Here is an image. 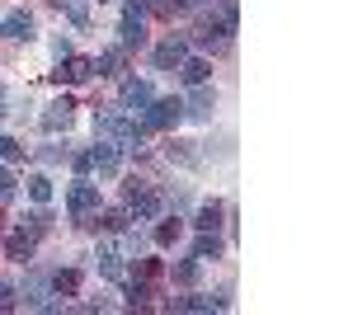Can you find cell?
<instances>
[{"instance_id": "1", "label": "cell", "mask_w": 353, "mask_h": 315, "mask_svg": "<svg viewBox=\"0 0 353 315\" xmlns=\"http://www.w3.org/2000/svg\"><path fill=\"white\" fill-rule=\"evenodd\" d=\"M123 198H128V207L137 212V221H151V216H161V207H165L161 193H156L151 184H137V179L123 188Z\"/></svg>"}, {"instance_id": "2", "label": "cell", "mask_w": 353, "mask_h": 315, "mask_svg": "<svg viewBox=\"0 0 353 315\" xmlns=\"http://www.w3.org/2000/svg\"><path fill=\"white\" fill-rule=\"evenodd\" d=\"M66 207H71V216H76L81 226H90V216L99 212V184H90V179L71 184V193H66Z\"/></svg>"}, {"instance_id": "3", "label": "cell", "mask_w": 353, "mask_h": 315, "mask_svg": "<svg viewBox=\"0 0 353 315\" xmlns=\"http://www.w3.org/2000/svg\"><path fill=\"white\" fill-rule=\"evenodd\" d=\"M146 118V128H156V132H170L179 118H184V99H151V108L141 113Z\"/></svg>"}, {"instance_id": "4", "label": "cell", "mask_w": 353, "mask_h": 315, "mask_svg": "<svg viewBox=\"0 0 353 315\" xmlns=\"http://www.w3.org/2000/svg\"><path fill=\"white\" fill-rule=\"evenodd\" d=\"M151 99H156V94H151V85H146V80H123V113H128V118H137V113H146V108H151Z\"/></svg>"}, {"instance_id": "5", "label": "cell", "mask_w": 353, "mask_h": 315, "mask_svg": "<svg viewBox=\"0 0 353 315\" xmlns=\"http://www.w3.org/2000/svg\"><path fill=\"white\" fill-rule=\"evenodd\" d=\"M90 170H99V179H113L123 170V156H118V146H113L109 136H99V146L90 151Z\"/></svg>"}, {"instance_id": "6", "label": "cell", "mask_w": 353, "mask_h": 315, "mask_svg": "<svg viewBox=\"0 0 353 315\" xmlns=\"http://www.w3.org/2000/svg\"><path fill=\"white\" fill-rule=\"evenodd\" d=\"M118 33H123V48H141V43H146V19H141V5H137V0H128Z\"/></svg>"}, {"instance_id": "7", "label": "cell", "mask_w": 353, "mask_h": 315, "mask_svg": "<svg viewBox=\"0 0 353 315\" xmlns=\"http://www.w3.org/2000/svg\"><path fill=\"white\" fill-rule=\"evenodd\" d=\"M90 76H94V61H90V57H66L52 71L57 85H81V80H90Z\"/></svg>"}, {"instance_id": "8", "label": "cell", "mask_w": 353, "mask_h": 315, "mask_svg": "<svg viewBox=\"0 0 353 315\" xmlns=\"http://www.w3.org/2000/svg\"><path fill=\"white\" fill-rule=\"evenodd\" d=\"M38 123H43V132H66L71 123H76V104H71V99H57V104L43 108Z\"/></svg>"}, {"instance_id": "9", "label": "cell", "mask_w": 353, "mask_h": 315, "mask_svg": "<svg viewBox=\"0 0 353 315\" xmlns=\"http://www.w3.org/2000/svg\"><path fill=\"white\" fill-rule=\"evenodd\" d=\"M212 104H217V94H212L208 85H193V94L184 99V118H198V123H208V118H212Z\"/></svg>"}, {"instance_id": "10", "label": "cell", "mask_w": 353, "mask_h": 315, "mask_svg": "<svg viewBox=\"0 0 353 315\" xmlns=\"http://www.w3.org/2000/svg\"><path fill=\"white\" fill-rule=\"evenodd\" d=\"M0 33L14 38V43H28V38H33V14H28V10H10V14L0 19Z\"/></svg>"}, {"instance_id": "11", "label": "cell", "mask_w": 353, "mask_h": 315, "mask_svg": "<svg viewBox=\"0 0 353 315\" xmlns=\"http://www.w3.org/2000/svg\"><path fill=\"white\" fill-rule=\"evenodd\" d=\"M184 57H189V43H184V38H170V43L156 48V71H174Z\"/></svg>"}, {"instance_id": "12", "label": "cell", "mask_w": 353, "mask_h": 315, "mask_svg": "<svg viewBox=\"0 0 353 315\" xmlns=\"http://www.w3.org/2000/svg\"><path fill=\"white\" fill-rule=\"evenodd\" d=\"M226 33H231L226 19H198V33H193V38H198L203 48H221V43H226Z\"/></svg>"}, {"instance_id": "13", "label": "cell", "mask_w": 353, "mask_h": 315, "mask_svg": "<svg viewBox=\"0 0 353 315\" xmlns=\"http://www.w3.org/2000/svg\"><path fill=\"white\" fill-rule=\"evenodd\" d=\"M94 71L109 80H123V71H128V48H109V52L94 61Z\"/></svg>"}, {"instance_id": "14", "label": "cell", "mask_w": 353, "mask_h": 315, "mask_svg": "<svg viewBox=\"0 0 353 315\" xmlns=\"http://www.w3.org/2000/svg\"><path fill=\"white\" fill-rule=\"evenodd\" d=\"M94 263H99V273H104V278H123V250H118V245H99Z\"/></svg>"}, {"instance_id": "15", "label": "cell", "mask_w": 353, "mask_h": 315, "mask_svg": "<svg viewBox=\"0 0 353 315\" xmlns=\"http://www.w3.org/2000/svg\"><path fill=\"white\" fill-rule=\"evenodd\" d=\"M48 287H52V296H76V292H81V273H76V268H57Z\"/></svg>"}, {"instance_id": "16", "label": "cell", "mask_w": 353, "mask_h": 315, "mask_svg": "<svg viewBox=\"0 0 353 315\" xmlns=\"http://www.w3.org/2000/svg\"><path fill=\"white\" fill-rule=\"evenodd\" d=\"M24 306H38V311H52L57 301L48 296V283L43 278H28V287H24Z\"/></svg>"}, {"instance_id": "17", "label": "cell", "mask_w": 353, "mask_h": 315, "mask_svg": "<svg viewBox=\"0 0 353 315\" xmlns=\"http://www.w3.org/2000/svg\"><path fill=\"white\" fill-rule=\"evenodd\" d=\"M179 71H184V80H189V85H208L212 61H203V57H184V61H179Z\"/></svg>"}, {"instance_id": "18", "label": "cell", "mask_w": 353, "mask_h": 315, "mask_svg": "<svg viewBox=\"0 0 353 315\" xmlns=\"http://www.w3.org/2000/svg\"><path fill=\"white\" fill-rule=\"evenodd\" d=\"M5 254L14 263H24L28 254H33V236H24V231H14V236H5Z\"/></svg>"}, {"instance_id": "19", "label": "cell", "mask_w": 353, "mask_h": 315, "mask_svg": "<svg viewBox=\"0 0 353 315\" xmlns=\"http://www.w3.org/2000/svg\"><path fill=\"white\" fill-rule=\"evenodd\" d=\"M193 226H198V231H217V226H221V203H217V198L198 207V216H193Z\"/></svg>"}, {"instance_id": "20", "label": "cell", "mask_w": 353, "mask_h": 315, "mask_svg": "<svg viewBox=\"0 0 353 315\" xmlns=\"http://www.w3.org/2000/svg\"><path fill=\"white\" fill-rule=\"evenodd\" d=\"M24 226H28V236H48V231H52V212L38 203V212H28V216H24Z\"/></svg>"}, {"instance_id": "21", "label": "cell", "mask_w": 353, "mask_h": 315, "mask_svg": "<svg viewBox=\"0 0 353 315\" xmlns=\"http://www.w3.org/2000/svg\"><path fill=\"white\" fill-rule=\"evenodd\" d=\"M217 254H221L217 231H203V236H198V245H193V259H217Z\"/></svg>"}, {"instance_id": "22", "label": "cell", "mask_w": 353, "mask_h": 315, "mask_svg": "<svg viewBox=\"0 0 353 315\" xmlns=\"http://www.w3.org/2000/svg\"><path fill=\"white\" fill-rule=\"evenodd\" d=\"M174 283H179V287H193V283H198V259H179L174 263Z\"/></svg>"}, {"instance_id": "23", "label": "cell", "mask_w": 353, "mask_h": 315, "mask_svg": "<svg viewBox=\"0 0 353 315\" xmlns=\"http://www.w3.org/2000/svg\"><path fill=\"white\" fill-rule=\"evenodd\" d=\"M170 160H179V165H198V151H193V141H170Z\"/></svg>"}, {"instance_id": "24", "label": "cell", "mask_w": 353, "mask_h": 315, "mask_svg": "<svg viewBox=\"0 0 353 315\" xmlns=\"http://www.w3.org/2000/svg\"><path fill=\"white\" fill-rule=\"evenodd\" d=\"M28 198H33V203H48V198H52V179H48V174H33V179H28Z\"/></svg>"}, {"instance_id": "25", "label": "cell", "mask_w": 353, "mask_h": 315, "mask_svg": "<svg viewBox=\"0 0 353 315\" xmlns=\"http://www.w3.org/2000/svg\"><path fill=\"white\" fill-rule=\"evenodd\" d=\"M0 160H5V165L24 160V141H19V136H0Z\"/></svg>"}, {"instance_id": "26", "label": "cell", "mask_w": 353, "mask_h": 315, "mask_svg": "<svg viewBox=\"0 0 353 315\" xmlns=\"http://www.w3.org/2000/svg\"><path fill=\"white\" fill-rule=\"evenodd\" d=\"M90 226H104V231H123V226H128V212H123V207L99 212V221H90Z\"/></svg>"}, {"instance_id": "27", "label": "cell", "mask_w": 353, "mask_h": 315, "mask_svg": "<svg viewBox=\"0 0 353 315\" xmlns=\"http://www.w3.org/2000/svg\"><path fill=\"white\" fill-rule=\"evenodd\" d=\"M52 5H57V10H66L76 24H90V5H85V0H52Z\"/></svg>"}, {"instance_id": "28", "label": "cell", "mask_w": 353, "mask_h": 315, "mask_svg": "<svg viewBox=\"0 0 353 315\" xmlns=\"http://www.w3.org/2000/svg\"><path fill=\"white\" fill-rule=\"evenodd\" d=\"M179 231H184V221H179V216H174V221H161V226H156V245H174Z\"/></svg>"}, {"instance_id": "29", "label": "cell", "mask_w": 353, "mask_h": 315, "mask_svg": "<svg viewBox=\"0 0 353 315\" xmlns=\"http://www.w3.org/2000/svg\"><path fill=\"white\" fill-rule=\"evenodd\" d=\"M161 273H165L161 259H137V278H141V283H156Z\"/></svg>"}, {"instance_id": "30", "label": "cell", "mask_w": 353, "mask_h": 315, "mask_svg": "<svg viewBox=\"0 0 353 315\" xmlns=\"http://www.w3.org/2000/svg\"><path fill=\"white\" fill-rule=\"evenodd\" d=\"M10 198H14V174L0 165V203H10Z\"/></svg>"}, {"instance_id": "31", "label": "cell", "mask_w": 353, "mask_h": 315, "mask_svg": "<svg viewBox=\"0 0 353 315\" xmlns=\"http://www.w3.org/2000/svg\"><path fill=\"white\" fill-rule=\"evenodd\" d=\"M179 10H184V0H156V14H161V19H174Z\"/></svg>"}, {"instance_id": "32", "label": "cell", "mask_w": 353, "mask_h": 315, "mask_svg": "<svg viewBox=\"0 0 353 315\" xmlns=\"http://www.w3.org/2000/svg\"><path fill=\"white\" fill-rule=\"evenodd\" d=\"M14 301H19V292L10 287V283H0V311H14Z\"/></svg>"}, {"instance_id": "33", "label": "cell", "mask_w": 353, "mask_h": 315, "mask_svg": "<svg viewBox=\"0 0 353 315\" xmlns=\"http://www.w3.org/2000/svg\"><path fill=\"white\" fill-rule=\"evenodd\" d=\"M61 156H66V146H48V151H43V160H48V165H57Z\"/></svg>"}, {"instance_id": "34", "label": "cell", "mask_w": 353, "mask_h": 315, "mask_svg": "<svg viewBox=\"0 0 353 315\" xmlns=\"http://www.w3.org/2000/svg\"><path fill=\"white\" fill-rule=\"evenodd\" d=\"M184 5H208V0H184Z\"/></svg>"}, {"instance_id": "35", "label": "cell", "mask_w": 353, "mask_h": 315, "mask_svg": "<svg viewBox=\"0 0 353 315\" xmlns=\"http://www.w3.org/2000/svg\"><path fill=\"white\" fill-rule=\"evenodd\" d=\"M0 231H5V216H0Z\"/></svg>"}]
</instances>
